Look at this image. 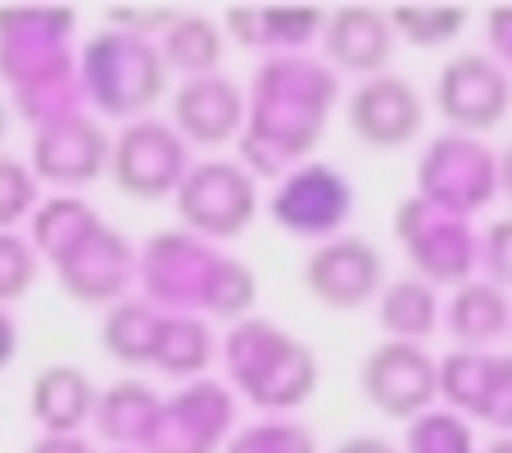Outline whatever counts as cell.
Masks as SVG:
<instances>
[{"mask_svg": "<svg viewBox=\"0 0 512 453\" xmlns=\"http://www.w3.org/2000/svg\"><path fill=\"white\" fill-rule=\"evenodd\" d=\"M173 127L186 145H227L245 132V91L223 73L186 78L173 96Z\"/></svg>", "mask_w": 512, "mask_h": 453, "instance_id": "obj_17", "label": "cell"}, {"mask_svg": "<svg viewBox=\"0 0 512 453\" xmlns=\"http://www.w3.org/2000/svg\"><path fill=\"white\" fill-rule=\"evenodd\" d=\"M114 453H132V449H114Z\"/></svg>", "mask_w": 512, "mask_h": 453, "instance_id": "obj_41", "label": "cell"}, {"mask_svg": "<svg viewBox=\"0 0 512 453\" xmlns=\"http://www.w3.org/2000/svg\"><path fill=\"white\" fill-rule=\"evenodd\" d=\"M331 453H399V449H390L381 435H349V440H340Z\"/></svg>", "mask_w": 512, "mask_h": 453, "instance_id": "obj_36", "label": "cell"}, {"mask_svg": "<svg viewBox=\"0 0 512 453\" xmlns=\"http://www.w3.org/2000/svg\"><path fill=\"white\" fill-rule=\"evenodd\" d=\"M82 96L114 118H150L155 100L168 91V64L159 55V41L136 32H100L78 55Z\"/></svg>", "mask_w": 512, "mask_h": 453, "instance_id": "obj_4", "label": "cell"}, {"mask_svg": "<svg viewBox=\"0 0 512 453\" xmlns=\"http://www.w3.org/2000/svg\"><path fill=\"white\" fill-rule=\"evenodd\" d=\"M32 417L46 435H78L96 417V386L91 376L73 363H50L32 381Z\"/></svg>", "mask_w": 512, "mask_h": 453, "instance_id": "obj_19", "label": "cell"}, {"mask_svg": "<svg viewBox=\"0 0 512 453\" xmlns=\"http://www.w3.org/2000/svg\"><path fill=\"white\" fill-rule=\"evenodd\" d=\"M304 290L331 313H354L386 290L381 250L363 236H331L304 259Z\"/></svg>", "mask_w": 512, "mask_h": 453, "instance_id": "obj_10", "label": "cell"}, {"mask_svg": "<svg viewBox=\"0 0 512 453\" xmlns=\"http://www.w3.org/2000/svg\"><path fill=\"white\" fill-rule=\"evenodd\" d=\"M159 336H164V313L150 299H118L105 318V349L123 363H155Z\"/></svg>", "mask_w": 512, "mask_h": 453, "instance_id": "obj_23", "label": "cell"}, {"mask_svg": "<svg viewBox=\"0 0 512 453\" xmlns=\"http://www.w3.org/2000/svg\"><path fill=\"white\" fill-rule=\"evenodd\" d=\"M213 358V331L204 318H164V336H159L155 363L168 376H195L204 372Z\"/></svg>", "mask_w": 512, "mask_h": 453, "instance_id": "obj_26", "label": "cell"}, {"mask_svg": "<svg viewBox=\"0 0 512 453\" xmlns=\"http://www.w3.org/2000/svg\"><path fill=\"white\" fill-rule=\"evenodd\" d=\"M399 37H408L417 50H435V46H449L458 32L467 28V14L463 10H395L390 14Z\"/></svg>", "mask_w": 512, "mask_h": 453, "instance_id": "obj_28", "label": "cell"}, {"mask_svg": "<svg viewBox=\"0 0 512 453\" xmlns=\"http://www.w3.org/2000/svg\"><path fill=\"white\" fill-rule=\"evenodd\" d=\"M32 250L55 263L59 286L78 304H118L136 272L132 245L109 222H100L91 204L73 200V195H55V200L37 204Z\"/></svg>", "mask_w": 512, "mask_h": 453, "instance_id": "obj_2", "label": "cell"}, {"mask_svg": "<svg viewBox=\"0 0 512 453\" xmlns=\"http://www.w3.org/2000/svg\"><path fill=\"white\" fill-rule=\"evenodd\" d=\"M227 453H318L313 449V435L295 422H259V426H245Z\"/></svg>", "mask_w": 512, "mask_h": 453, "instance_id": "obj_32", "label": "cell"}, {"mask_svg": "<svg viewBox=\"0 0 512 453\" xmlns=\"http://www.w3.org/2000/svg\"><path fill=\"white\" fill-rule=\"evenodd\" d=\"M508 331H512V318H508Z\"/></svg>", "mask_w": 512, "mask_h": 453, "instance_id": "obj_42", "label": "cell"}, {"mask_svg": "<svg viewBox=\"0 0 512 453\" xmlns=\"http://www.w3.org/2000/svg\"><path fill=\"white\" fill-rule=\"evenodd\" d=\"M327 14H277V10H232L227 28L236 32L241 46H304V41L322 37Z\"/></svg>", "mask_w": 512, "mask_h": 453, "instance_id": "obj_25", "label": "cell"}, {"mask_svg": "<svg viewBox=\"0 0 512 453\" xmlns=\"http://www.w3.org/2000/svg\"><path fill=\"white\" fill-rule=\"evenodd\" d=\"M435 109L445 114V123L463 136H481L490 127H499L512 109V73H503V64L494 55L467 50L454 55L431 91Z\"/></svg>", "mask_w": 512, "mask_h": 453, "instance_id": "obj_9", "label": "cell"}, {"mask_svg": "<svg viewBox=\"0 0 512 453\" xmlns=\"http://www.w3.org/2000/svg\"><path fill=\"white\" fill-rule=\"evenodd\" d=\"M5 136H10V105L0 100V145H5Z\"/></svg>", "mask_w": 512, "mask_h": 453, "instance_id": "obj_39", "label": "cell"}, {"mask_svg": "<svg viewBox=\"0 0 512 453\" xmlns=\"http://www.w3.org/2000/svg\"><path fill=\"white\" fill-rule=\"evenodd\" d=\"M28 213H37V173L0 150V232H14V222Z\"/></svg>", "mask_w": 512, "mask_h": 453, "instance_id": "obj_27", "label": "cell"}, {"mask_svg": "<svg viewBox=\"0 0 512 453\" xmlns=\"http://www.w3.org/2000/svg\"><path fill=\"white\" fill-rule=\"evenodd\" d=\"M322 50L345 73L377 78L395 55V23L381 10H336L322 23Z\"/></svg>", "mask_w": 512, "mask_h": 453, "instance_id": "obj_18", "label": "cell"}, {"mask_svg": "<svg viewBox=\"0 0 512 453\" xmlns=\"http://www.w3.org/2000/svg\"><path fill=\"white\" fill-rule=\"evenodd\" d=\"M109 173L118 191L132 200H164V195H177L182 177L191 173V145L177 136L173 123L136 118L118 132L109 150Z\"/></svg>", "mask_w": 512, "mask_h": 453, "instance_id": "obj_7", "label": "cell"}, {"mask_svg": "<svg viewBox=\"0 0 512 453\" xmlns=\"http://www.w3.org/2000/svg\"><path fill=\"white\" fill-rule=\"evenodd\" d=\"M354 209L349 182L327 164H304L272 191V222L290 236H336L340 222Z\"/></svg>", "mask_w": 512, "mask_h": 453, "instance_id": "obj_13", "label": "cell"}, {"mask_svg": "<svg viewBox=\"0 0 512 453\" xmlns=\"http://www.w3.org/2000/svg\"><path fill=\"white\" fill-rule=\"evenodd\" d=\"M499 186L508 191V200H512V145L499 155Z\"/></svg>", "mask_w": 512, "mask_h": 453, "instance_id": "obj_38", "label": "cell"}, {"mask_svg": "<svg viewBox=\"0 0 512 453\" xmlns=\"http://www.w3.org/2000/svg\"><path fill=\"white\" fill-rule=\"evenodd\" d=\"M336 100V73L300 55H277L259 68L254 100H245V141L241 150L254 168H281L300 159L327 127V109Z\"/></svg>", "mask_w": 512, "mask_h": 453, "instance_id": "obj_1", "label": "cell"}, {"mask_svg": "<svg viewBox=\"0 0 512 453\" xmlns=\"http://www.w3.org/2000/svg\"><path fill=\"white\" fill-rule=\"evenodd\" d=\"M177 218L186 222V232L200 241H232L254 222L259 209V186L245 164L232 159H204L191 164V173L177 186Z\"/></svg>", "mask_w": 512, "mask_h": 453, "instance_id": "obj_6", "label": "cell"}, {"mask_svg": "<svg viewBox=\"0 0 512 453\" xmlns=\"http://www.w3.org/2000/svg\"><path fill=\"white\" fill-rule=\"evenodd\" d=\"M435 313H440V299H435L431 281L422 277H399L381 290V327L390 331V340L422 345L435 331Z\"/></svg>", "mask_w": 512, "mask_h": 453, "instance_id": "obj_24", "label": "cell"}, {"mask_svg": "<svg viewBox=\"0 0 512 453\" xmlns=\"http://www.w3.org/2000/svg\"><path fill=\"white\" fill-rule=\"evenodd\" d=\"M37 281V250L14 232H0V309L19 304Z\"/></svg>", "mask_w": 512, "mask_h": 453, "instance_id": "obj_31", "label": "cell"}, {"mask_svg": "<svg viewBox=\"0 0 512 453\" xmlns=\"http://www.w3.org/2000/svg\"><path fill=\"white\" fill-rule=\"evenodd\" d=\"M490 46L494 59L503 64V73L512 68V14H490Z\"/></svg>", "mask_w": 512, "mask_h": 453, "instance_id": "obj_35", "label": "cell"}, {"mask_svg": "<svg viewBox=\"0 0 512 453\" xmlns=\"http://www.w3.org/2000/svg\"><path fill=\"white\" fill-rule=\"evenodd\" d=\"M445 313H449V331H454L458 345L481 354L485 345H494V340L508 331L512 304L499 286H490V281H467V286L454 290Z\"/></svg>", "mask_w": 512, "mask_h": 453, "instance_id": "obj_21", "label": "cell"}, {"mask_svg": "<svg viewBox=\"0 0 512 453\" xmlns=\"http://www.w3.org/2000/svg\"><path fill=\"white\" fill-rule=\"evenodd\" d=\"M28 453H96L87 435H41L28 444Z\"/></svg>", "mask_w": 512, "mask_h": 453, "instance_id": "obj_34", "label": "cell"}, {"mask_svg": "<svg viewBox=\"0 0 512 453\" xmlns=\"http://www.w3.org/2000/svg\"><path fill=\"white\" fill-rule=\"evenodd\" d=\"M232 422V399L213 381H195L191 390L159 404L155 431H150V453H213L223 444V431Z\"/></svg>", "mask_w": 512, "mask_h": 453, "instance_id": "obj_15", "label": "cell"}, {"mask_svg": "<svg viewBox=\"0 0 512 453\" xmlns=\"http://www.w3.org/2000/svg\"><path fill=\"white\" fill-rule=\"evenodd\" d=\"M399 241H404L413 268L422 272V281H458L467 272V254H472V236L467 222L454 213L435 209L426 200H408L399 209Z\"/></svg>", "mask_w": 512, "mask_h": 453, "instance_id": "obj_16", "label": "cell"}, {"mask_svg": "<svg viewBox=\"0 0 512 453\" xmlns=\"http://www.w3.org/2000/svg\"><path fill=\"white\" fill-rule=\"evenodd\" d=\"M485 268L499 286H512V218H499L485 232Z\"/></svg>", "mask_w": 512, "mask_h": 453, "instance_id": "obj_33", "label": "cell"}, {"mask_svg": "<svg viewBox=\"0 0 512 453\" xmlns=\"http://www.w3.org/2000/svg\"><path fill=\"white\" fill-rule=\"evenodd\" d=\"M164 399L145 381H118L105 395L96 399V417L91 422L100 426L109 444H123V449H136V444H150V431H155V417Z\"/></svg>", "mask_w": 512, "mask_h": 453, "instance_id": "obj_20", "label": "cell"}, {"mask_svg": "<svg viewBox=\"0 0 512 453\" xmlns=\"http://www.w3.org/2000/svg\"><path fill=\"white\" fill-rule=\"evenodd\" d=\"M408 453H472V431L454 413H426L408 426Z\"/></svg>", "mask_w": 512, "mask_h": 453, "instance_id": "obj_30", "label": "cell"}, {"mask_svg": "<svg viewBox=\"0 0 512 453\" xmlns=\"http://www.w3.org/2000/svg\"><path fill=\"white\" fill-rule=\"evenodd\" d=\"M159 55L182 78L218 73V64H223V32L204 14H173V23L159 32Z\"/></svg>", "mask_w": 512, "mask_h": 453, "instance_id": "obj_22", "label": "cell"}, {"mask_svg": "<svg viewBox=\"0 0 512 453\" xmlns=\"http://www.w3.org/2000/svg\"><path fill=\"white\" fill-rule=\"evenodd\" d=\"M417 182H422L426 204L454 213V218H467V209L485 204L499 186V159L476 136L454 132L431 141V150L422 155V168H417Z\"/></svg>", "mask_w": 512, "mask_h": 453, "instance_id": "obj_11", "label": "cell"}, {"mask_svg": "<svg viewBox=\"0 0 512 453\" xmlns=\"http://www.w3.org/2000/svg\"><path fill=\"white\" fill-rule=\"evenodd\" d=\"M485 453H512V435H499V440H494Z\"/></svg>", "mask_w": 512, "mask_h": 453, "instance_id": "obj_40", "label": "cell"}, {"mask_svg": "<svg viewBox=\"0 0 512 453\" xmlns=\"http://www.w3.org/2000/svg\"><path fill=\"white\" fill-rule=\"evenodd\" d=\"M472 413L494 422L503 435H512V354L503 358L485 354V376H481V390H476Z\"/></svg>", "mask_w": 512, "mask_h": 453, "instance_id": "obj_29", "label": "cell"}, {"mask_svg": "<svg viewBox=\"0 0 512 453\" xmlns=\"http://www.w3.org/2000/svg\"><path fill=\"white\" fill-rule=\"evenodd\" d=\"M345 123L368 150H404L426 123L422 91L399 73L363 78L345 100Z\"/></svg>", "mask_w": 512, "mask_h": 453, "instance_id": "obj_12", "label": "cell"}, {"mask_svg": "<svg viewBox=\"0 0 512 453\" xmlns=\"http://www.w3.org/2000/svg\"><path fill=\"white\" fill-rule=\"evenodd\" d=\"M358 386L381 417L417 422L431 413L435 395H440V363L413 340H386L363 358Z\"/></svg>", "mask_w": 512, "mask_h": 453, "instance_id": "obj_8", "label": "cell"}, {"mask_svg": "<svg viewBox=\"0 0 512 453\" xmlns=\"http://www.w3.org/2000/svg\"><path fill=\"white\" fill-rule=\"evenodd\" d=\"M109 150H114V141L105 136V127L96 118H87V109H82V114H68L37 127L32 173H37V182L87 186L100 173H109Z\"/></svg>", "mask_w": 512, "mask_h": 453, "instance_id": "obj_14", "label": "cell"}, {"mask_svg": "<svg viewBox=\"0 0 512 453\" xmlns=\"http://www.w3.org/2000/svg\"><path fill=\"white\" fill-rule=\"evenodd\" d=\"M19 354V327H14V318L5 309H0V372H5V363Z\"/></svg>", "mask_w": 512, "mask_h": 453, "instance_id": "obj_37", "label": "cell"}, {"mask_svg": "<svg viewBox=\"0 0 512 453\" xmlns=\"http://www.w3.org/2000/svg\"><path fill=\"white\" fill-rule=\"evenodd\" d=\"M136 277L155 309L168 304V309H204L218 318H241L254 304V272L209 250L200 236H150L136 259Z\"/></svg>", "mask_w": 512, "mask_h": 453, "instance_id": "obj_3", "label": "cell"}, {"mask_svg": "<svg viewBox=\"0 0 512 453\" xmlns=\"http://www.w3.org/2000/svg\"><path fill=\"white\" fill-rule=\"evenodd\" d=\"M227 372L236 390L259 408H295L318 386V358L309 345L272 322H236L227 336Z\"/></svg>", "mask_w": 512, "mask_h": 453, "instance_id": "obj_5", "label": "cell"}]
</instances>
